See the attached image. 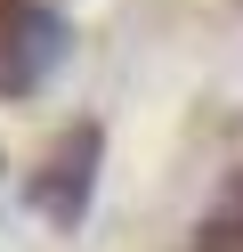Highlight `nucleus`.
<instances>
[{
    "instance_id": "1",
    "label": "nucleus",
    "mask_w": 243,
    "mask_h": 252,
    "mask_svg": "<svg viewBox=\"0 0 243 252\" xmlns=\"http://www.w3.org/2000/svg\"><path fill=\"white\" fill-rule=\"evenodd\" d=\"M0 41H8V57H0V90H32V82L65 57V25L49 17V8H32V0H16L8 17H0Z\"/></svg>"
}]
</instances>
